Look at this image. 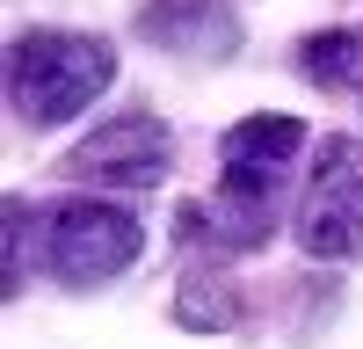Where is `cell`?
I'll return each instance as SVG.
<instances>
[{"label":"cell","instance_id":"ba28073f","mask_svg":"<svg viewBox=\"0 0 363 349\" xmlns=\"http://www.w3.org/2000/svg\"><path fill=\"white\" fill-rule=\"evenodd\" d=\"M174 320H182V328H233V320H240V291L225 284V277H203V270H189V277H182V306H174Z\"/></svg>","mask_w":363,"mask_h":349},{"label":"cell","instance_id":"5b68a950","mask_svg":"<svg viewBox=\"0 0 363 349\" xmlns=\"http://www.w3.org/2000/svg\"><path fill=\"white\" fill-rule=\"evenodd\" d=\"M66 174H80V182H109V189L160 182V174H167V124H160V116H116V124L87 131L66 153Z\"/></svg>","mask_w":363,"mask_h":349},{"label":"cell","instance_id":"277c9868","mask_svg":"<svg viewBox=\"0 0 363 349\" xmlns=\"http://www.w3.org/2000/svg\"><path fill=\"white\" fill-rule=\"evenodd\" d=\"M298 248L313 262L363 255V138H327L313 153V182L298 196Z\"/></svg>","mask_w":363,"mask_h":349},{"label":"cell","instance_id":"7a4b0ae2","mask_svg":"<svg viewBox=\"0 0 363 349\" xmlns=\"http://www.w3.org/2000/svg\"><path fill=\"white\" fill-rule=\"evenodd\" d=\"M116 80V51L80 29H29L8 44V102L22 124H73V116Z\"/></svg>","mask_w":363,"mask_h":349},{"label":"cell","instance_id":"9c48e42d","mask_svg":"<svg viewBox=\"0 0 363 349\" xmlns=\"http://www.w3.org/2000/svg\"><path fill=\"white\" fill-rule=\"evenodd\" d=\"M0 218H8V284H0V291L22 299V291H29V255H44V218L29 211L22 196L0 204Z\"/></svg>","mask_w":363,"mask_h":349},{"label":"cell","instance_id":"8992f818","mask_svg":"<svg viewBox=\"0 0 363 349\" xmlns=\"http://www.w3.org/2000/svg\"><path fill=\"white\" fill-rule=\"evenodd\" d=\"M138 37L174 58H233L240 51V15L233 0H145Z\"/></svg>","mask_w":363,"mask_h":349},{"label":"cell","instance_id":"3957f363","mask_svg":"<svg viewBox=\"0 0 363 349\" xmlns=\"http://www.w3.org/2000/svg\"><path fill=\"white\" fill-rule=\"evenodd\" d=\"M145 248L138 218L124 204H102V196H66L44 211V270L66 284V291H95L109 277H124Z\"/></svg>","mask_w":363,"mask_h":349},{"label":"cell","instance_id":"6da1fadb","mask_svg":"<svg viewBox=\"0 0 363 349\" xmlns=\"http://www.w3.org/2000/svg\"><path fill=\"white\" fill-rule=\"evenodd\" d=\"M298 145H306L298 116H240L218 145V189H211V204L182 211V240L211 248V255H255L277 233V196H284V174L298 160Z\"/></svg>","mask_w":363,"mask_h":349},{"label":"cell","instance_id":"52a82bcc","mask_svg":"<svg viewBox=\"0 0 363 349\" xmlns=\"http://www.w3.org/2000/svg\"><path fill=\"white\" fill-rule=\"evenodd\" d=\"M298 66H306L313 87H335V95H356L363 102V22L306 37V44H298Z\"/></svg>","mask_w":363,"mask_h":349}]
</instances>
